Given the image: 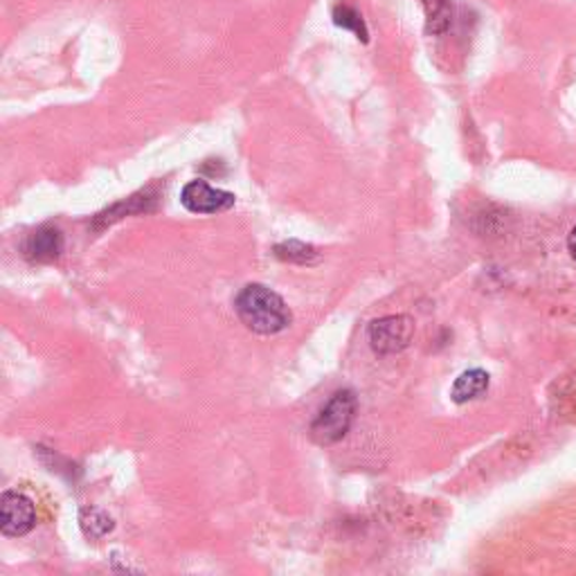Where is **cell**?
<instances>
[{"label": "cell", "mask_w": 576, "mask_h": 576, "mask_svg": "<svg viewBox=\"0 0 576 576\" xmlns=\"http://www.w3.org/2000/svg\"><path fill=\"white\" fill-rule=\"evenodd\" d=\"M235 311L239 320L259 336H275L293 322L284 297L263 284L244 286L235 299Z\"/></svg>", "instance_id": "obj_1"}, {"label": "cell", "mask_w": 576, "mask_h": 576, "mask_svg": "<svg viewBox=\"0 0 576 576\" xmlns=\"http://www.w3.org/2000/svg\"><path fill=\"white\" fill-rule=\"evenodd\" d=\"M356 416V397L352 390H340L336 392L329 403L320 410V414L314 419L311 424V439L318 446H331L340 442L344 435L350 433Z\"/></svg>", "instance_id": "obj_2"}, {"label": "cell", "mask_w": 576, "mask_h": 576, "mask_svg": "<svg viewBox=\"0 0 576 576\" xmlns=\"http://www.w3.org/2000/svg\"><path fill=\"white\" fill-rule=\"evenodd\" d=\"M414 336V320L410 316H388L374 320L367 329L372 350L380 356L403 352Z\"/></svg>", "instance_id": "obj_3"}, {"label": "cell", "mask_w": 576, "mask_h": 576, "mask_svg": "<svg viewBox=\"0 0 576 576\" xmlns=\"http://www.w3.org/2000/svg\"><path fill=\"white\" fill-rule=\"evenodd\" d=\"M180 203L191 214H219L235 205V195L216 189L205 180H191L180 191Z\"/></svg>", "instance_id": "obj_4"}, {"label": "cell", "mask_w": 576, "mask_h": 576, "mask_svg": "<svg viewBox=\"0 0 576 576\" xmlns=\"http://www.w3.org/2000/svg\"><path fill=\"white\" fill-rule=\"evenodd\" d=\"M36 525V509L27 495L16 491H5L0 497V531L5 536H25Z\"/></svg>", "instance_id": "obj_5"}, {"label": "cell", "mask_w": 576, "mask_h": 576, "mask_svg": "<svg viewBox=\"0 0 576 576\" xmlns=\"http://www.w3.org/2000/svg\"><path fill=\"white\" fill-rule=\"evenodd\" d=\"M63 252V235L55 225H42L30 235L25 244V257L36 263L57 261Z\"/></svg>", "instance_id": "obj_6"}, {"label": "cell", "mask_w": 576, "mask_h": 576, "mask_svg": "<svg viewBox=\"0 0 576 576\" xmlns=\"http://www.w3.org/2000/svg\"><path fill=\"white\" fill-rule=\"evenodd\" d=\"M489 383H491V376L484 369H469L465 374H459V378L452 383L450 397L459 405L475 401L489 390Z\"/></svg>", "instance_id": "obj_7"}, {"label": "cell", "mask_w": 576, "mask_h": 576, "mask_svg": "<svg viewBox=\"0 0 576 576\" xmlns=\"http://www.w3.org/2000/svg\"><path fill=\"white\" fill-rule=\"evenodd\" d=\"M80 527L89 536V539L97 541V539H104L106 533L113 531L115 522L106 512H102L97 507H84L80 512Z\"/></svg>", "instance_id": "obj_8"}, {"label": "cell", "mask_w": 576, "mask_h": 576, "mask_svg": "<svg viewBox=\"0 0 576 576\" xmlns=\"http://www.w3.org/2000/svg\"><path fill=\"white\" fill-rule=\"evenodd\" d=\"M275 257L282 261H289V263L306 266V263L318 261V250L309 244H304V242H284V244L275 246Z\"/></svg>", "instance_id": "obj_9"}, {"label": "cell", "mask_w": 576, "mask_h": 576, "mask_svg": "<svg viewBox=\"0 0 576 576\" xmlns=\"http://www.w3.org/2000/svg\"><path fill=\"white\" fill-rule=\"evenodd\" d=\"M428 16V34L437 36L450 27V3L448 0H421Z\"/></svg>", "instance_id": "obj_10"}, {"label": "cell", "mask_w": 576, "mask_h": 576, "mask_svg": "<svg viewBox=\"0 0 576 576\" xmlns=\"http://www.w3.org/2000/svg\"><path fill=\"white\" fill-rule=\"evenodd\" d=\"M333 23H336L338 27H342V30L354 32V34L361 38L363 44H367V36H369L367 25H365L361 12L354 10L352 5H336V8H333Z\"/></svg>", "instance_id": "obj_11"}, {"label": "cell", "mask_w": 576, "mask_h": 576, "mask_svg": "<svg viewBox=\"0 0 576 576\" xmlns=\"http://www.w3.org/2000/svg\"><path fill=\"white\" fill-rule=\"evenodd\" d=\"M567 248H569L572 257L576 259V227H574V230H572V233H569V239H567Z\"/></svg>", "instance_id": "obj_12"}]
</instances>
